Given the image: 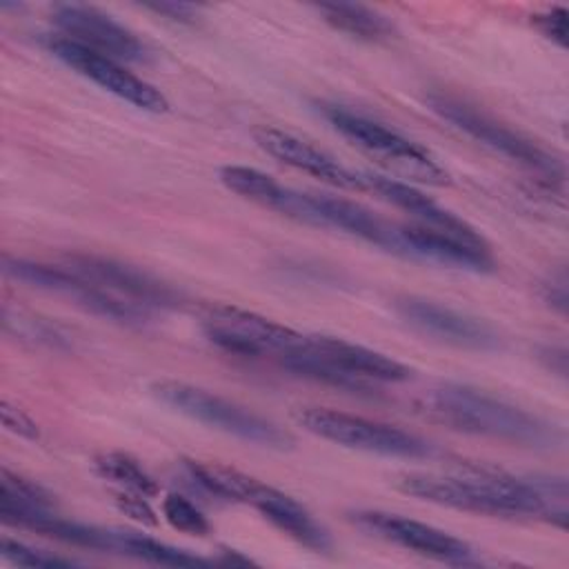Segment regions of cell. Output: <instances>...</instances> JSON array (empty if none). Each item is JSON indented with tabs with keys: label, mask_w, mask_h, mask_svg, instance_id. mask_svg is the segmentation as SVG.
Listing matches in <instances>:
<instances>
[{
	"label": "cell",
	"mask_w": 569,
	"mask_h": 569,
	"mask_svg": "<svg viewBox=\"0 0 569 569\" xmlns=\"http://www.w3.org/2000/svg\"><path fill=\"white\" fill-rule=\"evenodd\" d=\"M398 487L433 505L491 518H533L567 527V482L551 476H511L473 469L465 473H409Z\"/></svg>",
	"instance_id": "cell-1"
},
{
	"label": "cell",
	"mask_w": 569,
	"mask_h": 569,
	"mask_svg": "<svg viewBox=\"0 0 569 569\" xmlns=\"http://www.w3.org/2000/svg\"><path fill=\"white\" fill-rule=\"evenodd\" d=\"M420 409L449 429L509 445L542 449L556 447L562 438L553 425L536 413L462 382H442L431 387L422 396Z\"/></svg>",
	"instance_id": "cell-2"
},
{
	"label": "cell",
	"mask_w": 569,
	"mask_h": 569,
	"mask_svg": "<svg viewBox=\"0 0 569 569\" xmlns=\"http://www.w3.org/2000/svg\"><path fill=\"white\" fill-rule=\"evenodd\" d=\"M278 365L307 380L358 393L411 378V369L387 353L336 336L318 333H302Z\"/></svg>",
	"instance_id": "cell-3"
},
{
	"label": "cell",
	"mask_w": 569,
	"mask_h": 569,
	"mask_svg": "<svg viewBox=\"0 0 569 569\" xmlns=\"http://www.w3.org/2000/svg\"><path fill=\"white\" fill-rule=\"evenodd\" d=\"M187 473L202 491L213 498L251 505L256 511H260L264 520H269L276 529L287 533L298 545L311 551L331 549L329 531L313 518V513L305 505H300L289 493L222 462L189 460Z\"/></svg>",
	"instance_id": "cell-4"
},
{
	"label": "cell",
	"mask_w": 569,
	"mask_h": 569,
	"mask_svg": "<svg viewBox=\"0 0 569 569\" xmlns=\"http://www.w3.org/2000/svg\"><path fill=\"white\" fill-rule=\"evenodd\" d=\"M322 116L345 140L391 171L398 180L431 187L449 184V173L445 167H440L427 149L400 131L342 104H322Z\"/></svg>",
	"instance_id": "cell-5"
},
{
	"label": "cell",
	"mask_w": 569,
	"mask_h": 569,
	"mask_svg": "<svg viewBox=\"0 0 569 569\" xmlns=\"http://www.w3.org/2000/svg\"><path fill=\"white\" fill-rule=\"evenodd\" d=\"M427 102L433 113H438L442 120L453 124L458 131L467 133L469 138L485 144L487 149L536 173L542 187L553 189L562 184L565 180L562 162L553 153H549L545 147H540L536 140L525 136L522 131L500 122L498 118L478 109L476 104L449 93H431Z\"/></svg>",
	"instance_id": "cell-6"
},
{
	"label": "cell",
	"mask_w": 569,
	"mask_h": 569,
	"mask_svg": "<svg viewBox=\"0 0 569 569\" xmlns=\"http://www.w3.org/2000/svg\"><path fill=\"white\" fill-rule=\"evenodd\" d=\"M151 393L173 411L242 442L267 449H289L293 445V436L276 422L202 387L180 380H158L151 385Z\"/></svg>",
	"instance_id": "cell-7"
},
{
	"label": "cell",
	"mask_w": 569,
	"mask_h": 569,
	"mask_svg": "<svg viewBox=\"0 0 569 569\" xmlns=\"http://www.w3.org/2000/svg\"><path fill=\"white\" fill-rule=\"evenodd\" d=\"M296 418L305 431L347 449L407 460L429 458L433 453L429 440L396 425H387L365 416H353L327 407H307L300 409Z\"/></svg>",
	"instance_id": "cell-8"
},
{
	"label": "cell",
	"mask_w": 569,
	"mask_h": 569,
	"mask_svg": "<svg viewBox=\"0 0 569 569\" xmlns=\"http://www.w3.org/2000/svg\"><path fill=\"white\" fill-rule=\"evenodd\" d=\"M2 271L7 278L22 282L33 289H42L62 298L73 300L80 305L84 311H91L100 318L129 325V327H140L151 322V313L124 302L122 298L100 289L91 280L82 278L73 269H69L64 262H42V260H29V258H13L4 256L2 258Z\"/></svg>",
	"instance_id": "cell-9"
},
{
	"label": "cell",
	"mask_w": 569,
	"mask_h": 569,
	"mask_svg": "<svg viewBox=\"0 0 569 569\" xmlns=\"http://www.w3.org/2000/svg\"><path fill=\"white\" fill-rule=\"evenodd\" d=\"M200 327L204 338L220 351L251 360L271 358L276 362L289 353L302 336L291 327L233 305L211 307Z\"/></svg>",
	"instance_id": "cell-10"
},
{
	"label": "cell",
	"mask_w": 569,
	"mask_h": 569,
	"mask_svg": "<svg viewBox=\"0 0 569 569\" xmlns=\"http://www.w3.org/2000/svg\"><path fill=\"white\" fill-rule=\"evenodd\" d=\"M62 262L80 273L82 278L91 280L100 289L122 298L129 305H136L151 316L158 311L173 309L180 300L178 291L167 284L164 280L156 278L142 267L98 256V253H69L62 258Z\"/></svg>",
	"instance_id": "cell-11"
},
{
	"label": "cell",
	"mask_w": 569,
	"mask_h": 569,
	"mask_svg": "<svg viewBox=\"0 0 569 569\" xmlns=\"http://www.w3.org/2000/svg\"><path fill=\"white\" fill-rule=\"evenodd\" d=\"M47 47L69 69L91 80L93 84L102 87L111 96L133 104L136 109H142L149 113H164L169 109V100L160 93V89L138 78L136 73H131L118 60L96 53L64 36H51L47 40Z\"/></svg>",
	"instance_id": "cell-12"
},
{
	"label": "cell",
	"mask_w": 569,
	"mask_h": 569,
	"mask_svg": "<svg viewBox=\"0 0 569 569\" xmlns=\"http://www.w3.org/2000/svg\"><path fill=\"white\" fill-rule=\"evenodd\" d=\"M349 520L356 527H360L362 531H367L380 540L393 542L402 549L416 551L420 556H427V558H433L440 562H449V565H478L480 562V558L476 556V549L469 542H465L433 525H427V522L400 516V513H389V511H380V509H358V511L349 513Z\"/></svg>",
	"instance_id": "cell-13"
},
{
	"label": "cell",
	"mask_w": 569,
	"mask_h": 569,
	"mask_svg": "<svg viewBox=\"0 0 569 569\" xmlns=\"http://www.w3.org/2000/svg\"><path fill=\"white\" fill-rule=\"evenodd\" d=\"M393 307L400 320L433 340L476 351H489L498 347V333L487 322L449 305L420 296H402L396 298Z\"/></svg>",
	"instance_id": "cell-14"
},
{
	"label": "cell",
	"mask_w": 569,
	"mask_h": 569,
	"mask_svg": "<svg viewBox=\"0 0 569 569\" xmlns=\"http://www.w3.org/2000/svg\"><path fill=\"white\" fill-rule=\"evenodd\" d=\"M60 36L118 62H142L149 51L124 24L87 4H60L51 16Z\"/></svg>",
	"instance_id": "cell-15"
},
{
	"label": "cell",
	"mask_w": 569,
	"mask_h": 569,
	"mask_svg": "<svg viewBox=\"0 0 569 569\" xmlns=\"http://www.w3.org/2000/svg\"><path fill=\"white\" fill-rule=\"evenodd\" d=\"M360 184H362V191H369V193L378 196L380 200L389 202L391 207L409 213L413 224L449 233V236L471 242V244L489 247L487 240L482 238V233L476 231L467 220L447 211L445 207H440L436 200H431L429 196H425L409 182H402L391 176L360 171Z\"/></svg>",
	"instance_id": "cell-16"
},
{
	"label": "cell",
	"mask_w": 569,
	"mask_h": 569,
	"mask_svg": "<svg viewBox=\"0 0 569 569\" xmlns=\"http://www.w3.org/2000/svg\"><path fill=\"white\" fill-rule=\"evenodd\" d=\"M253 140L267 156H271L273 160H278L287 167L305 171V173H309L327 184L340 187V189L362 191L360 171L345 167L331 153L322 151L313 142H309L291 131L260 124L253 129Z\"/></svg>",
	"instance_id": "cell-17"
},
{
	"label": "cell",
	"mask_w": 569,
	"mask_h": 569,
	"mask_svg": "<svg viewBox=\"0 0 569 569\" xmlns=\"http://www.w3.org/2000/svg\"><path fill=\"white\" fill-rule=\"evenodd\" d=\"M53 516V500L40 485L7 467L0 469V518L4 525L42 533Z\"/></svg>",
	"instance_id": "cell-18"
},
{
	"label": "cell",
	"mask_w": 569,
	"mask_h": 569,
	"mask_svg": "<svg viewBox=\"0 0 569 569\" xmlns=\"http://www.w3.org/2000/svg\"><path fill=\"white\" fill-rule=\"evenodd\" d=\"M316 9L327 24L358 40L378 42V40H387L396 31L393 22L385 13L369 9L365 4L322 2Z\"/></svg>",
	"instance_id": "cell-19"
},
{
	"label": "cell",
	"mask_w": 569,
	"mask_h": 569,
	"mask_svg": "<svg viewBox=\"0 0 569 569\" xmlns=\"http://www.w3.org/2000/svg\"><path fill=\"white\" fill-rule=\"evenodd\" d=\"M113 553L131 556L151 565H167V567H202L213 560H207L202 556H196L187 549H178L173 545L160 542L151 536L127 531V529H113Z\"/></svg>",
	"instance_id": "cell-20"
},
{
	"label": "cell",
	"mask_w": 569,
	"mask_h": 569,
	"mask_svg": "<svg viewBox=\"0 0 569 569\" xmlns=\"http://www.w3.org/2000/svg\"><path fill=\"white\" fill-rule=\"evenodd\" d=\"M96 473L113 485V491H131L144 498L158 496V482L153 476L129 453L124 451H104L93 458Z\"/></svg>",
	"instance_id": "cell-21"
},
{
	"label": "cell",
	"mask_w": 569,
	"mask_h": 569,
	"mask_svg": "<svg viewBox=\"0 0 569 569\" xmlns=\"http://www.w3.org/2000/svg\"><path fill=\"white\" fill-rule=\"evenodd\" d=\"M162 516L180 533L198 536V538L211 533V525L207 516L189 498L180 493H169L162 498Z\"/></svg>",
	"instance_id": "cell-22"
},
{
	"label": "cell",
	"mask_w": 569,
	"mask_h": 569,
	"mask_svg": "<svg viewBox=\"0 0 569 569\" xmlns=\"http://www.w3.org/2000/svg\"><path fill=\"white\" fill-rule=\"evenodd\" d=\"M2 325H4V333L9 336H18V338H31L33 342H42V345H60L64 340V336L58 331L56 325L33 318L24 311H11L9 307H4L2 313Z\"/></svg>",
	"instance_id": "cell-23"
},
{
	"label": "cell",
	"mask_w": 569,
	"mask_h": 569,
	"mask_svg": "<svg viewBox=\"0 0 569 569\" xmlns=\"http://www.w3.org/2000/svg\"><path fill=\"white\" fill-rule=\"evenodd\" d=\"M0 553L4 560H9L11 565H18V567H69V565H76V560H71V558H62L58 553L29 547L9 536H4L0 540Z\"/></svg>",
	"instance_id": "cell-24"
},
{
	"label": "cell",
	"mask_w": 569,
	"mask_h": 569,
	"mask_svg": "<svg viewBox=\"0 0 569 569\" xmlns=\"http://www.w3.org/2000/svg\"><path fill=\"white\" fill-rule=\"evenodd\" d=\"M533 27L558 47H567V33H569V11L565 7H551L542 13H536L531 18Z\"/></svg>",
	"instance_id": "cell-25"
},
{
	"label": "cell",
	"mask_w": 569,
	"mask_h": 569,
	"mask_svg": "<svg viewBox=\"0 0 569 569\" xmlns=\"http://www.w3.org/2000/svg\"><path fill=\"white\" fill-rule=\"evenodd\" d=\"M0 413H2V425L7 431L24 438V440H38L40 438V427L38 422L18 405L2 400L0 405Z\"/></svg>",
	"instance_id": "cell-26"
},
{
	"label": "cell",
	"mask_w": 569,
	"mask_h": 569,
	"mask_svg": "<svg viewBox=\"0 0 569 569\" xmlns=\"http://www.w3.org/2000/svg\"><path fill=\"white\" fill-rule=\"evenodd\" d=\"M113 500L120 507V511H124L127 516H131L138 522L144 525H156V511L149 505V498L140 496V493H131V491H113Z\"/></svg>",
	"instance_id": "cell-27"
},
{
	"label": "cell",
	"mask_w": 569,
	"mask_h": 569,
	"mask_svg": "<svg viewBox=\"0 0 569 569\" xmlns=\"http://www.w3.org/2000/svg\"><path fill=\"white\" fill-rule=\"evenodd\" d=\"M542 300L551 309H556L560 316L567 313L569 293H567V271H565V267H558L556 271H551L547 276V280L542 282Z\"/></svg>",
	"instance_id": "cell-28"
},
{
	"label": "cell",
	"mask_w": 569,
	"mask_h": 569,
	"mask_svg": "<svg viewBox=\"0 0 569 569\" xmlns=\"http://www.w3.org/2000/svg\"><path fill=\"white\" fill-rule=\"evenodd\" d=\"M144 9L158 16H164L173 22H193V18L198 16V7L184 4V2H151V4H144Z\"/></svg>",
	"instance_id": "cell-29"
},
{
	"label": "cell",
	"mask_w": 569,
	"mask_h": 569,
	"mask_svg": "<svg viewBox=\"0 0 569 569\" xmlns=\"http://www.w3.org/2000/svg\"><path fill=\"white\" fill-rule=\"evenodd\" d=\"M538 358L542 360V365L551 373H558L560 378L567 376V349L562 345H545V347H540Z\"/></svg>",
	"instance_id": "cell-30"
},
{
	"label": "cell",
	"mask_w": 569,
	"mask_h": 569,
	"mask_svg": "<svg viewBox=\"0 0 569 569\" xmlns=\"http://www.w3.org/2000/svg\"><path fill=\"white\" fill-rule=\"evenodd\" d=\"M220 553H222V556H220L218 560L213 558V562H224V565H251V562H253L251 558L242 556V553L236 551V549H222Z\"/></svg>",
	"instance_id": "cell-31"
}]
</instances>
